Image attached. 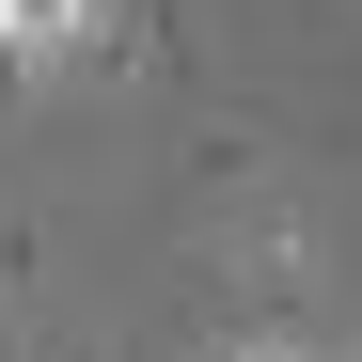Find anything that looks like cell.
I'll return each instance as SVG.
<instances>
[{"mask_svg":"<svg viewBox=\"0 0 362 362\" xmlns=\"http://www.w3.org/2000/svg\"><path fill=\"white\" fill-rule=\"evenodd\" d=\"M95 32H110V0H0V64H16V79L95 64Z\"/></svg>","mask_w":362,"mask_h":362,"instance_id":"cell-1","label":"cell"},{"mask_svg":"<svg viewBox=\"0 0 362 362\" xmlns=\"http://www.w3.org/2000/svg\"><path fill=\"white\" fill-rule=\"evenodd\" d=\"M236 362H299V346H236Z\"/></svg>","mask_w":362,"mask_h":362,"instance_id":"cell-2","label":"cell"}]
</instances>
